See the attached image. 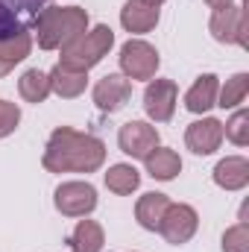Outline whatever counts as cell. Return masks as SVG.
Segmentation results:
<instances>
[{"instance_id":"obj_1","label":"cell","mask_w":249,"mask_h":252,"mask_svg":"<svg viewBox=\"0 0 249 252\" xmlns=\"http://www.w3.org/2000/svg\"><path fill=\"white\" fill-rule=\"evenodd\" d=\"M103 161H106L103 138L79 132L73 126H56L41 156L47 173H97Z\"/></svg>"},{"instance_id":"obj_2","label":"cell","mask_w":249,"mask_h":252,"mask_svg":"<svg viewBox=\"0 0 249 252\" xmlns=\"http://www.w3.org/2000/svg\"><path fill=\"white\" fill-rule=\"evenodd\" d=\"M88 12L82 6H44L32 24V41L41 50H62L88 32Z\"/></svg>"},{"instance_id":"obj_3","label":"cell","mask_w":249,"mask_h":252,"mask_svg":"<svg viewBox=\"0 0 249 252\" xmlns=\"http://www.w3.org/2000/svg\"><path fill=\"white\" fill-rule=\"evenodd\" d=\"M112 47H115V30L106 27V24H97L88 32H82L76 41H70L67 47H62V64L88 73L94 64H100L109 56Z\"/></svg>"},{"instance_id":"obj_4","label":"cell","mask_w":249,"mask_h":252,"mask_svg":"<svg viewBox=\"0 0 249 252\" xmlns=\"http://www.w3.org/2000/svg\"><path fill=\"white\" fill-rule=\"evenodd\" d=\"M118 64H121V73H124L129 82H135V79L150 82V79H156V73H158L161 56H158V50H156L150 41H144V38H129L124 47H121Z\"/></svg>"},{"instance_id":"obj_5","label":"cell","mask_w":249,"mask_h":252,"mask_svg":"<svg viewBox=\"0 0 249 252\" xmlns=\"http://www.w3.org/2000/svg\"><path fill=\"white\" fill-rule=\"evenodd\" d=\"M53 205L62 217H88L97 208V188L82 179L62 182L53 193Z\"/></svg>"},{"instance_id":"obj_6","label":"cell","mask_w":249,"mask_h":252,"mask_svg":"<svg viewBox=\"0 0 249 252\" xmlns=\"http://www.w3.org/2000/svg\"><path fill=\"white\" fill-rule=\"evenodd\" d=\"M196 229H199V214H196V208L187 205V202H170L167 211H164V217H161L158 235H161L167 244L182 247V244H187V241L196 235Z\"/></svg>"},{"instance_id":"obj_7","label":"cell","mask_w":249,"mask_h":252,"mask_svg":"<svg viewBox=\"0 0 249 252\" xmlns=\"http://www.w3.org/2000/svg\"><path fill=\"white\" fill-rule=\"evenodd\" d=\"M179 88L173 79H150L144 88V112L153 124H167L176 115Z\"/></svg>"},{"instance_id":"obj_8","label":"cell","mask_w":249,"mask_h":252,"mask_svg":"<svg viewBox=\"0 0 249 252\" xmlns=\"http://www.w3.org/2000/svg\"><path fill=\"white\" fill-rule=\"evenodd\" d=\"M44 9V0H0V41L18 32H32L35 15Z\"/></svg>"},{"instance_id":"obj_9","label":"cell","mask_w":249,"mask_h":252,"mask_svg":"<svg viewBox=\"0 0 249 252\" xmlns=\"http://www.w3.org/2000/svg\"><path fill=\"white\" fill-rule=\"evenodd\" d=\"M208 30L214 35V41L220 44H235V47H247V15L244 6L232 3L226 9H214Z\"/></svg>"},{"instance_id":"obj_10","label":"cell","mask_w":249,"mask_h":252,"mask_svg":"<svg viewBox=\"0 0 249 252\" xmlns=\"http://www.w3.org/2000/svg\"><path fill=\"white\" fill-rule=\"evenodd\" d=\"M158 144H161L158 129L153 124H147V121H129V124H124L118 129V147L129 158H141L144 161Z\"/></svg>"},{"instance_id":"obj_11","label":"cell","mask_w":249,"mask_h":252,"mask_svg":"<svg viewBox=\"0 0 249 252\" xmlns=\"http://www.w3.org/2000/svg\"><path fill=\"white\" fill-rule=\"evenodd\" d=\"M91 97H94V106H97L103 115H115V112H121L126 103H129V97H132V82L126 79L124 73H106L103 79H97Z\"/></svg>"},{"instance_id":"obj_12","label":"cell","mask_w":249,"mask_h":252,"mask_svg":"<svg viewBox=\"0 0 249 252\" xmlns=\"http://www.w3.org/2000/svg\"><path fill=\"white\" fill-rule=\"evenodd\" d=\"M185 144L193 156H214L223 144V121L199 118L185 129Z\"/></svg>"},{"instance_id":"obj_13","label":"cell","mask_w":249,"mask_h":252,"mask_svg":"<svg viewBox=\"0 0 249 252\" xmlns=\"http://www.w3.org/2000/svg\"><path fill=\"white\" fill-rule=\"evenodd\" d=\"M217 91H220V79L217 73H202L196 76V82L185 91V109L190 115H205L217 106Z\"/></svg>"},{"instance_id":"obj_14","label":"cell","mask_w":249,"mask_h":252,"mask_svg":"<svg viewBox=\"0 0 249 252\" xmlns=\"http://www.w3.org/2000/svg\"><path fill=\"white\" fill-rule=\"evenodd\" d=\"M121 27L132 35L153 32L158 27V6H147L141 0H126L121 9Z\"/></svg>"},{"instance_id":"obj_15","label":"cell","mask_w":249,"mask_h":252,"mask_svg":"<svg viewBox=\"0 0 249 252\" xmlns=\"http://www.w3.org/2000/svg\"><path fill=\"white\" fill-rule=\"evenodd\" d=\"M47 79H50V94H56V97H62V100H76V97L85 94V88H88V73H85V70L64 67L62 62L47 73Z\"/></svg>"},{"instance_id":"obj_16","label":"cell","mask_w":249,"mask_h":252,"mask_svg":"<svg viewBox=\"0 0 249 252\" xmlns=\"http://www.w3.org/2000/svg\"><path fill=\"white\" fill-rule=\"evenodd\" d=\"M214 185L223 190H244L249 185V161L244 156H226L214 167Z\"/></svg>"},{"instance_id":"obj_17","label":"cell","mask_w":249,"mask_h":252,"mask_svg":"<svg viewBox=\"0 0 249 252\" xmlns=\"http://www.w3.org/2000/svg\"><path fill=\"white\" fill-rule=\"evenodd\" d=\"M170 202L173 199L167 193H161V190H150V193L138 196V202H135V220H138V226L147 229V232H158L161 217H164V211H167Z\"/></svg>"},{"instance_id":"obj_18","label":"cell","mask_w":249,"mask_h":252,"mask_svg":"<svg viewBox=\"0 0 249 252\" xmlns=\"http://www.w3.org/2000/svg\"><path fill=\"white\" fill-rule=\"evenodd\" d=\"M144 167H147V173H150L153 179H158V182H170V179H176V176L182 173V158H179L176 150L158 144V147L144 158Z\"/></svg>"},{"instance_id":"obj_19","label":"cell","mask_w":249,"mask_h":252,"mask_svg":"<svg viewBox=\"0 0 249 252\" xmlns=\"http://www.w3.org/2000/svg\"><path fill=\"white\" fill-rule=\"evenodd\" d=\"M67 247L70 252H103L106 247V232H103V226L97 223V220H79L76 226H73V232H70V238H67Z\"/></svg>"},{"instance_id":"obj_20","label":"cell","mask_w":249,"mask_h":252,"mask_svg":"<svg viewBox=\"0 0 249 252\" xmlns=\"http://www.w3.org/2000/svg\"><path fill=\"white\" fill-rule=\"evenodd\" d=\"M32 53V32H18L12 38L0 41V76L12 73L15 64H21Z\"/></svg>"},{"instance_id":"obj_21","label":"cell","mask_w":249,"mask_h":252,"mask_svg":"<svg viewBox=\"0 0 249 252\" xmlns=\"http://www.w3.org/2000/svg\"><path fill=\"white\" fill-rule=\"evenodd\" d=\"M18 94H21L27 103H32V106L44 103V100L50 97V79H47V73L38 70V67L24 70L21 79H18Z\"/></svg>"},{"instance_id":"obj_22","label":"cell","mask_w":249,"mask_h":252,"mask_svg":"<svg viewBox=\"0 0 249 252\" xmlns=\"http://www.w3.org/2000/svg\"><path fill=\"white\" fill-rule=\"evenodd\" d=\"M103 182H106V188L112 190V193L129 196L132 190H138V185H141V173H138L132 164H112V167L106 170Z\"/></svg>"},{"instance_id":"obj_23","label":"cell","mask_w":249,"mask_h":252,"mask_svg":"<svg viewBox=\"0 0 249 252\" xmlns=\"http://www.w3.org/2000/svg\"><path fill=\"white\" fill-rule=\"evenodd\" d=\"M247 94H249V73L241 70V73L229 76L226 85L217 91V106L220 109H241L244 100H247Z\"/></svg>"},{"instance_id":"obj_24","label":"cell","mask_w":249,"mask_h":252,"mask_svg":"<svg viewBox=\"0 0 249 252\" xmlns=\"http://www.w3.org/2000/svg\"><path fill=\"white\" fill-rule=\"evenodd\" d=\"M223 138H229L235 147H247L249 144V112L247 109H235V115L223 124Z\"/></svg>"},{"instance_id":"obj_25","label":"cell","mask_w":249,"mask_h":252,"mask_svg":"<svg viewBox=\"0 0 249 252\" xmlns=\"http://www.w3.org/2000/svg\"><path fill=\"white\" fill-rule=\"evenodd\" d=\"M223 252H249V226L235 223L223 232Z\"/></svg>"},{"instance_id":"obj_26","label":"cell","mask_w":249,"mask_h":252,"mask_svg":"<svg viewBox=\"0 0 249 252\" xmlns=\"http://www.w3.org/2000/svg\"><path fill=\"white\" fill-rule=\"evenodd\" d=\"M18 124H21V106L0 100V138H9L18 129Z\"/></svg>"},{"instance_id":"obj_27","label":"cell","mask_w":249,"mask_h":252,"mask_svg":"<svg viewBox=\"0 0 249 252\" xmlns=\"http://www.w3.org/2000/svg\"><path fill=\"white\" fill-rule=\"evenodd\" d=\"M205 3H208L211 9H226V6H232L235 0H205Z\"/></svg>"},{"instance_id":"obj_28","label":"cell","mask_w":249,"mask_h":252,"mask_svg":"<svg viewBox=\"0 0 249 252\" xmlns=\"http://www.w3.org/2000/svg\"><path fill=\"white\" fill-rule=\"evenodd\" d=\"M141 3H147V6H161L164 0H141Z\"/></svg>"}]
</instances>
